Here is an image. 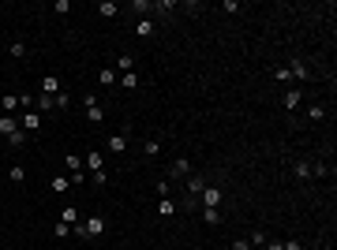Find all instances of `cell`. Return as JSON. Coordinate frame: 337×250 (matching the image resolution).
Listing matches in <instances>:
<instances>
[{"instance_id": "obj_22", "label": "cell", "mask_w": 337, "mask_h": 250, "mask_svg": "<svg viewBox=\"0 0 337 250\" xmlns=\"http://www.w3.org/2000/svg\"><path fill=\"white\" fill-rule=\"evenodd\" d=\"M64 165H67V172H83V157H79V153H67Z\"/></svg>"}, {"instance_id": "obj_11", "label": "cell", "mask_w": 337, "mask_h": 250, "mask_svg": "<svg viewBox=\"0 0 337 250\" xmlns=\"http://www.w3.org/2000/svg\"><path fill=\"white\" fill-rule=\"evenodd\" d=\"M98 15H101V19H116V15H120V4H112V0H101V4H98Z\"/></svg>"}, {"instance_id": "obj_42", "label": "cell", "mask_w": 337, "mask_h": 250, "mask_svg": "<svg viewBox=\"0 0 337 250\" xmlns=\"http://www.w3.org/2000/svg\"><path fill=\"white\" fill-rule=\"evenodd\" d=\"M285 250H300V239H288V243H285Z\"/></svg>"}, {"instance_id": "obj_4", "label": "cell", "mask_w": 337, "mask_h": 250, "mask_svg": "<svg viewBox=\"0 0 337 250\" xmlns=\"http://www.w3.org/2000/svg\"><path fill=\"white\" fill-rule=\"evenodd\" d=\"M19 127H23V131H42V112H38V109H26L23 112V120H19Z\"/></svg>"}, {"instance_id": "obj_26", "label": "cell", "mask_w": 337, "mask_h": 250, "mask_svg": "<svg viewBox=\"0 0 337 250\" xmlns=\"http://www.w3.org/2000/svg\"><path fill=\"white\" fill-rule=\"evenodd\" d=\"M64 109H71V93L60 90V93H56V112H64Z\"/></svg>"}, {"instance_id": "obj_40", "label": "cell", "mask_w": 337, "mask_h": 250, "mask_svg": "<svg viewBox=\"0 0 337 250\" xmlns=\"http://www.w3.org/2000/svg\"><path fill=\"white\" fill-rule=\"evenodd\" d=\"M53 8H56L60 15H67V11H71V0H56V4H53Z\"/></svg>"}, {"instance_id": "obj_28", "label": "cell", "mask_w": 337, "mask_h": 250, "mask_svg": "<svg viewBox=\"0 0 337 250\" xmlns=\"http://www.w3.org/2000/svg\"><path fill=\"white\" fill-rule=\"evenodd\" d=\"M158 213H161V217H172V213H176V206H172V198H161Z\"/></svg>"}, {"instance_id": "obj_2", "label": "cell", "mask_w": 337, "mask_h": 250, "mask_svg": "<svg viewBox=\"0 0 337 250\" xmlns=\"http://www.w3.org/2000/svg\"><path fill=\"white\" fill-rule=\"evenodd\" d=\"M184 175H191V161H187V157H176L172 165H168L165 179H168V183H176V179H184Z\"/></svg>"}, {"instance_id": "obj_29", "label": "cell", "mask_w": 337, "mask_h": 250, "mask_svg": "<svg viewBox=\"0 0 337 250\" xmlns=\"http://www.w3.org/2000/svg\"><path fill=\"white\" fill-rule=\"evenodd\" d=\"M143 153H146V157H158V153H161V142H158V138H150V142L143 146Z\"/></svg>"}, {"instance_id": "obj_35", "label": "cell", "mask_w": 337, "mask_h": 250, "mask_svg": "<svg viewBox=\"0 0 337 250\" xmlns=\"http://www.w3.org/2000/svg\"><path fill=\"white\" fill-rule=\"evenodd\" d=\"M11 56L23 60V56H26V45H23V42H11Z\"/></svg>"}, {"instance_id": "obj_6", "label": "cell", "mask_w": 337, "mask_h": 250, "mask_svg": "<svg viewBox=\"0 0 337 250\" xmlns=\"http://www.w3.org/2000/svg\"><path fill=\"white\" fill-rule=\"evenodd\" d=\"M199 202H202V209H221V191L206 183V191L199 194Z\"/></svg>"}, {"instance_id": "obj_20", "label": "cell", "mask_w": 337, "mask_h": 250, "mask_svg": "<svg viewBox=\"0 0 337 250\" xmlns=\"http://www.w3.org/2000/svg\"><path fill=\"white\" fill-rule=\"evenodd\" d=\"M296 179H311V161H296Z\"/></svg>"}, {"instance_id": "obj_30", "label": "cell", "mask_w": 337, "mask_h": 250, "mask_svg": "<svg viewBox=\"0 0 337 250\" xmlns=\"http://www.w3.org/2000/svg\"><path fill=\"white\" fill-rule=\"evenodd\" d=\"M53 235H56V239H67V235H71V224H64V220H56V228H53Z\"/></svg>"}, {"instance_id": "obj_23", "label": "cell", "mask_w": 337, "mask_h": 250, "mask_svg": "<svg viewBox=\"0 0 337 250\" xmlns=\"http://www.w3.org/2000/svg\"><path fill=\"white\" fill-rule=\"evenodd\" d=\"M49 187H53V191H60V194H64L67 187H71V179H67V175H53V179H49Z\"/></svg>"}, {"instance_id": "obj_43", "label": "cell", "mask_w": 337, "mask_h": 250, "mask_svg": "<svg viewBox=\"0 0 337 250\" xmlns=\"http://www.w3.org/2000/svg\"><path fill=\"white\" fill-rule=\"evenodd\" d=\"M266 250H285V243H274V239H270V247Z\"/></svg>"}, {"instance_id": "obj_39", "label": "cell", "mask_w": 337, "mask_h": 250, "mask_svg": "<svg viewBox=\"0 0 337 250\" xmlns=\"http://www.w3.org/2000/svg\"><path fill=\"white\" fill-rule=\"evenodd\" d=\"M94 183L105 187V183H109V172H105V168H101V172H94Z\"/></svg>"}, {"instance_id": "obj_21", "label": "cell", "mask_w": 337, "mask_h": 250, "mask_svg": "<svg viewBox=\"0 0 337 250\" xmlns=\"http://www.w3.org/2000/svg\"><path fill=\"white\" fill-rule=\"evenodd\" d=\"M98 83L101 86H112V83H116V71H112V67H101V71H98Z\"/></svg>"}, {"instance_id": "obj_24", "label": "cell", "mask_w": 337, "mask_h": 250, "mask_svg": "<svg viewBox=\"0 0 337 250\" xmlns=\"http://www.w3.org/2000/svg\"><path fill=\"white\" fill-rule=\"evenodd\" d=\"M8 179H11V183H23V179H26V168L23 165H11L8 168Z\"/></svg>"}, {"instance_id": "obj_36", "label": "cell", "mask_w": 337, "mask_h": 250, "mask_svg": "<svg viewBox=\"0 0 337 250\" xmlns=\"http://www.w3.org/2000/svg\"><path fill=\"white\" fill-rule=\"evenodd\" d=\"M8 142H11V146H15V150H19V146H23V142H26V131H15V134H8Z\"/></svg>"}, {"instance_id": "obj_3", "label": "cell", "mask_w": 337, "mask_h": 250, "mask_svg": "<svg viewBox=\"0 0 337 250\" xmlns=\"http://www.w3.org/2000/svg\"><path fill=\"white\" fill-rule=\"evenodd\" d=\"M184 191H187V198H199V194L206 191V175H199V172L184 175Z\"/></svg>"}, {"instance_id": "obj_17", "label": "cell", "mask_w": 337, "mask_h": 250, "mask_svg": "<svg viewBox=\"0 0 337 250\" xmlns=\"http://www.w3.org/2000/svg\"><path fill=\"white\" fill-rule=\"evenodd\" d=\"M307 120H311V124L326 120V105H307Z\"/></svg>"}, {"instance_id": "obj_1", "label": "cell", "mask_w": 337, "mask_h": 250, "mask_svg": "<svg viewBox=\"0 0 337 250\" xmlns=\"http://www.w3.org/2000/svg\"><path fill=\"white\" fill-rule=\"evenodd\" d=\"M105 228H109V220H105V217H90V220H79L71 232H75L79 239H98V235H105Z\"/></svg>"}, {"instance_id": "obj_34", "label": "cell", "mask_w": 337, "mask_h": 250, "mask_svg": "<svg viewBox=\"0 0 337 250\" xmlns=\"http://www.w3.org/2000/svg\"><path fill=\"white\" fill-rule=\"evenodd\" d=\"M326 172H330V168L322 165V161H315V165H311V179H322V175H326Z\"/></svg>"}, {"instance_id": "obj_41", "label": "cell", "mask_w": 337, "mask_h": 250, "mask_svg": "<svg viewBox=\"0 0 337 250\" xmlns=\"http://www.w3.org/2000/svg\"><path fill=\"white\" fill-rule=\"evenodd\" d=\"M232 250H251V243L247 239H232Z\"/></svg>"}, {"instance_id": "obj_25", "label": "cell", "mask_w": 337, "mask_h": 250, "mask_svg": "<svg viewBox=\"0 0 337 250\" xmlns=\"http://www.w3.org/2000/svg\"><path fill=\"white\" fill-rule=\"evenodd\" d=\"M202 220H206V224H221V209H202Z\"/></svg>"}, {"instance_id": "obj_12", "label": "cell", "mask_w": 337, "mask_h": 250, "mask_svg": "<svg viewBox=\"0 0 337 250\" xmlns=\"http://www.w3.org/2000/svg\"><path fill=\"white\" fill-rule=\"evenodd\" d=\"M15 131H23L15 116H0V134H4V138H8V134H15Z\"/></svg>"}, {"instance_id": "obj_13", "label": "cell", "mask_w": 337, "mask_h": 250, "mask_svg": "<svg viewBox=\"0 0 337 250\" xmlns=\"http://www.w3.org/2000/svg\"><path fill=\"white\" fill-rule=\"evenodd\" d=\"M300 101H303V93H300V90H288L285 97H281V105H285L288 112H296V109H300Z\"/></svg>"}, {"instance_id": "obj_27", "label": "cell", "mask_w": 337, "mask_h": 250, "mask_svg": "<svg viewBox=\"0 0 337 250\" xmlns=\"http://www.w3.org/2000/svg\"><path fill=\"white\" fill-rule=\"evenodd\" d=\"M154 191H158V198H172V183H168V179H158Z\"/></svg>"}, {"instance_id": "obj_8", "label": "cell", "mask_w": 337, "mask_h": 250, "mask_svg": "<svg viewBox=\"0 0 337 250\" xmlns=\"http://www.w3.org/2000/svg\"><path fill=\"white\" fill-rule=\"evenodd\" d=\"M34 109H38V112H56V97H49V93H38V97H34Z\"/></svg>"}, {"instance_id": "obj_32", "label": "cell", "mask_w": 337, "mask_h": 250, "mask_svg": "<svg viewBox=\"0 0 337 250\" xmlns=\"http://www.w3.org/2000/svg\"><path fill=\"white\" fill-rule=\"evenodd\" d=\"M131 67H135V56L131 52H120V71H131Z\"/></svg>"}, {"instance_id": "obj_33", "label": "cell", "mask_w": 337, "mask_h": 250, "mask_svg": "<svg viewBox=\"0 0 337 250\" xmlns=\"http://www.w3.org/2000/svg\"><path fill=\"white\" fill-rule=\"evenodd\" d=\"M247 243H251V247H266V232H251Z\"/></svg>"}, {"instance_id": "obj_18", "label": "cell", "mask_w": 337, "mask_h": 250, "mask_svg": "<svg viewBox=\"0 0 337 250\" xmlns=\"http://www.w3.org/2000/svg\"><path fill=\"white\" fill-rule=\"evenodd\" d=\"M120 86H124V90H139V75H135V71H124V75H120Z\"/></svg>"}, {"instance_id": "obj_37", "label": "cell", "mask_w": 337, "mask_h": 250, "mask_svg": "<svg viewBox=\"0 0 337 250\" xmlns=\"http://www.w3.org/2000/svg\"><path fill=\"white\" fill-rule=\"evenodd\" d=\"M172 8H176L172 0H154V11H172Z\"/></svg>"}, {"instance_id": "obj_14", "label": "cell", "mask_w": 337, "mask_h": 250, "mask_svg": "<svg viewBox=\"0 0 337 250\" xmlns=\"http://www.w3.org/2000/svg\"><path fill=\"white\" fill-rule=\"evenodd\" d=\"M0 109H4V116H11V112L19 109V93H4V97H0Z\"/></svg>"}, {"instance_id": "obj_15", "label": "cell", "mask_w": 337, "mask_h": 250, "mask_svg": "<svg viewBox=\"0 0 337 250\" xmlns=\"http://www.w3.org/2000/svg\"><path fill=\"white\" fill-rule=\"evenodd\" d=\"M60 220L75 228V224H79V209H75V206H64V209H60Z\"/></svg>"}, {"instance_id": "obj_5", "label": "cell", "mask_w": 337, "mask_h": 250, "mask_svg": "<svg viewBox=\"0 0 337 250\" xmlns=\"http://www.w3.org/2000/svg\"><path fill=\"white\" fill-rule=\"evenodd\" d=\"M83 105H86V120L90 124H105V109L98 105V97H83Z\"/></svg>"}, {"instance_id": "obj_31", "label": "cell", "mask_w": 337, "mask_h": 250, "mask_svg": "<svg viewBox=\"0 0 337 250\" xmlns=\"http://www.w3.org/2000/svg\"><path fill=\"white\" fill-rule=\"evenodd\" d=\"M131 11H143V15H146V11H154V4H150V0H131Z\"/></svg>"}, {"instance_id": "obj_38", "label": "cell", "mask_w": 337, "mask_h": 250, "mask_svg": "<svg viewBox=\"0 0 337 250\" xmlns=\"http://www.w3.org/2000/svg\"><path fill=\"white\" fill-rule=\"evenodd\" d=\"M274 79H278V83H288L292 75H288V67H274Z\"/></svg>"}, {"instance_id": "obj_9", "label": "cell", "mask_w": 337, "mask_h": 250, "mask_svg": "<svg viewBox=\"0 0 337 250\" xmlns=\"http://www.w3.org/2000/svg\"><path fill=\"white\" fill-rule=\"evenodd\" d=\"M288 75L300 79V83H307V79H311V71H307V64H303V60H292V64H288Z\"/></svg>"}, {"instance_id": "obj_19", "label": "cell", "mask_w": 337, "mask_h": 250, "mask_svg": "<svg viewBox=\"0 0 337 250\" xmlns=\"http://www.w3.org/2000/svg\"><path fill=\"white\" fill-rule=\"evenodd\" d=\"M109 150L112 153H124L127 150V134H112V138H109Z\"/></svg>"}, {"instance_id": "obj_7", "label": "cell", "mask_w": 337, "mask_h": 250, "mask_svg": "<svg viewBox=\"0 0 337 250\" xmlns=\"http://www.w3.org/2000/svg\"><path fill=\"white\" fill-rule=\"evenodd\" d=\"M83 165L90 168V175H94V172H101V168H105V157H101L98 150H90V153H86V157H83Z\"/></svg>"}, {"instance_id": "obj_10", "label": "cell", "mask_w": 337, "mask_h": 250, "mask_svg": "<svg viewBox=\"0 0 337 250\" xmlns=\"http://www.w3.org/2000/svg\"><path fill=\"white\" fill-rule=\"evenodd\" d=\"M60 90H64V86H60V79H56V75H45V79H42V93H49V97H56Z\"/></svg>"}, {"instance_id": "obj_16", "label": "cell", "mask_w": 337, "mask_h": 250, "mask_svg": "<svg viewBox=\"0 0 337 250\" xmlns=\"http://www.w3.org/2000/svg\"><path fill=\"white\" fill-rule=\"evenodd\" d=\"M135 34H139V38H154V19H139V23H135Z\"/></svg>"}]
</instances>
